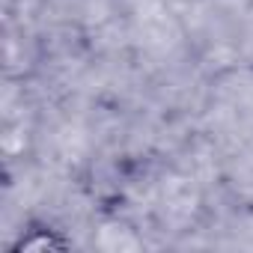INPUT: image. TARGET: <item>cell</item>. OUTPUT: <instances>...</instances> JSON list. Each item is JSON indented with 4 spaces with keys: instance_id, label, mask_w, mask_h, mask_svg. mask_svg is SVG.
Returning a JSON list of instances; mask_svg holds the SVG:
<instances>
[{
    "instance_id": "1",
    "label": "cell",
    "mask_w": 253,
    "mask_h": 253,
    "mask_svg": "<svg viewBox=\"0 0 253 253\" xmlns=\"http://www.w3.org/2000/svg\"><path fill=\"white\" fill-rule=\"evenodd\" d=\"M72 247H75V238L66 229H60L57 223L42 220V217L27 220L6 244L9 253H60V250H72Z\"/></svg>"
}]
</instances>
